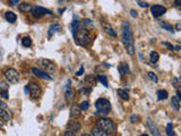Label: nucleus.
<instances>
[{
    "label": "nucleus",
    "mask_w": 181,
    "mask_h": 136,
    "mask_svg": "<svg viewBox=\"0 0 181 136\" xmlns=\"http://www.w3.org/2000/svg\"><path fill=\"white\" fill-rule=\"evenodd\" d=\"M81 25H83L84 27H93V22L88 18H85L84 21H83V23H81Z\"/></svg>",
    "instance_id": "31"
},
{
    "label": "nucleus",
    "mask_w": 181,
    "mask_h": 136,
    "mask_svg": "<svg viewBox=\"0 0 181 136\" xmlns=\"http://www.w3.org/2000/svg\"><path fill=\"white\" fill-rule=\"evenodd\" d=\"M171 105L173 107V109H174V110H177V111H179V110H180V101L177 99V96H172Z\"/></svg>",
    "instance_id": "23"
},
{
    "label": "nucleus",
    "mask_w": 181,
    "mask_h": 136,
    "mask_svg": "<svg viewBox=\"0 0 181 136\" xmlns=\"http://www.w3.org/2000/svg\"><path fill=\"white\" fill-rule=\"evenodd\" d=\"M97 80H99L100 83L103 84V86H105V87L109 86V84H108V77L104 76V75H99V76H97Z\"/></svg>",
    "instance_id": "27"
},
{
    "label": "nucleus",
    "mask_w": 181,
    "mask_h": 136,
    "mask_svg": "<svg viewBox=\"0 0 181 136\" xmlns=\"http://www.w3.org/2000/svg\"><path fill=\"white\" fill-rule=\"evenodd\" d=\"M156 95H157V99L160 100V101H162V100H166L169 96V93L166 92L165 90H159L157 91V93H156Z\"/></svg>",
    "instance_id": "22"
},
{
    "label": "nucleus",
    "mask_w": 181,
    "mask_h": 136,
    "mask_svg": "<svg viewBox=\"0 0 181 136\" xmlns=\"http://www.w3.org/2000/svg\"><path fill=\"white\" fill-rule=\"evenodd\" d=\"M41 65L44 68V71L45 73H49V74H53L56 71V64L52 62L49 59H41Z\"/></svg>",
    "instance_id": "8"
},
{
    "label": "nucleus",
    "mask_w": 181,
    "mask_h": 136,
    "mask_svg": "<svg viewBox=\"0 0 181 136\" xmlns=\"http://www.w3.org/2000/svg\"><path fill=\"white\" fill-rule=\"evenodd\" d=\"M160 25H161V27H163L164 30H166V31H169V32H171V33H173V32H174V27H173L171 24H169V23L160 22Z\"/></svg>",
    "instance_id": "24"
},
{
    "label": "nucleus",
    "mask_w": 181,
    "mask_h": 136,
    "mask_svg": "<svg viewBox=\"0 0 181 136\" xmlns=\"http://www.w3.org/2000/svg\"><path fill=\"white\" fill-rule=\"evenodd\" d=\"M81 136H90V135H88V134H83Z\"/></svg>",
    "instance_id": "47"
},
{
    "label": "nucleus",
    "mask_w": 181,
    "mask_h": 136,
    "mask_svg": "<svg viewBox=\"0 0 181 136\" xmlns=\"http://www.w3.org/2000/svg\"><path fill=\"white\" fill-rule=\"evenodd\" d=\"M95 108H96V114L101 116H108L111 110V103L109 100L101 98L95 102Z\"/></svg>",
    "instance_id": "3"
},
{
    "label": "nucleus",
    "mask_w": 181,
    "mask_h": 136,
    "mask_svg": "<svg viewBox=\"0 0 181 136\" xmlns=\"http://www.w3.org/2000/svg\"><path fill=\"white\" fill-rule=\"evenodd\" d=\"M130 15H131V17H134V18H136L138 16V12H137V10H135V9H131L130 10Z\"/></svg>",
    "instance_id": "36"
},
{
    "label": "nucleus",
    "mask_w": 181,
    "mask_h": 136,
    "mask_svg": "<svg viewBox=\"0 0 181 136\" xmlns=\"http://www.w3.org/2000/svg\"><path fill=\"white\" fill-rule=\"evenodd\" d=\"M70 117L75 118V119H78V118L81 117V110L79 108V105L72 104L70 107Z\"/></svg>",
    "instance_id": "13"
},
{
    "label": "nucleus",
    "mask_w": 181,
    "mask_h": 136,
    "mask_svg": "<svg viewBox=\"0 0 181 136\" xmlns=\"http://www.w3.org/2000/svg\"><path fill=\"white\" fill-rule=\"evenodd\" d=\"M117 94H118L120 98H121L122 100H126V101H128L129 100V95L128 93L126 92L125 90H121V89H119V90H117Z\"/></svg>",
    "instance_id": "25"
},
{
    "label": "nucleus",
    "mask_w": 181,
    "mask_h": 136,
    "mask_svg": "<svg viewBox=\"0 0 181 136\" xmlns=\"http://www.w3.org/2000/svg\"><path fill=\"white\" fill-rule=\"evenodd\" d=\"M139 6L143 7V8H146V7H148V3H147V2H143V1H139Z\"/></svg>",
    "instance_id": "42"
},
{
    "label": "nucleus",
    "mask_w": 181,
    "mask_h": 136,
    "mask_svg": "<svg viewBox=\"0 0 181 136\" xmlns=\"http://www.w3.org/2000/svg\"><path fill=\"white\" fill-rule=\"evenodd\" d=\"M172 85L178 90V87L180 86V83H179V78L178 77H174L173 80H172Z\"/></svg>",
    "instance_id": "34"
},
{
    "label": "nucleus",
    "mask_w": 181,
    "mask_h": 136,
    "mask_svg": "<svg viewBox=\"0 0 181 136\" xmlns=\"http://www.w3.org/2000/svg\"><path fill=\"white\" fill-rule=\"evenodd\" d=\"M3 75H5V77L6 80L12 84H16L18 83L19 80V74L18 71L16 70L15 68H7L6 70L3 71Z\"/></svg>",
    "instance_id": "5"
},
{
    "label": "nucleus",
    "mask_w": 181,
    "mask_h": 136,
    "mask_svg": "<svg viewBox=\"0 0 181 136\" xmlns=\"http://www.w3.org/2000/svg\"><path fill=\"white\" fill-rule=\"evenodd\" d=\"M27 86V90H28V93H30V95L33 98V99H36L39 96L41 95V87L39 84L34 83V82H31V83L26 85Z\"/></svg>",
    "instance_id": "7"
},
{
    "label": "nucleus",
    "mask_w": 181,
    "mask_h": 136,
    "mask_svg": "<svg viewBox=\"0 0 181 136\" xmlns=\"http://www.w3.org/2000/svg\"><path fill=\"white\" fill-rule=\"evenodd\" d=\"M177 99H178L179 101L181 100V93H180V91L179 90H177Z\"/></svg>",
    "instance_id": "43"
},
{
    "label": "nucleus",
    "mask_w": 181,
    "mask_h": 136,
    "mask_svg": "<svg viewBox=\"0 0 181 136\" xmlns=\"http://www.w3.org/2000/svg\"><path fill=\"white\" fill-rule=\"evenodd\" d=\"M118 70H119V73H120V75H121V76H123V75H126V74H128V73H129L128 64H127V62H121V64H120V66L118 67Z\"/></svg>",
    "instance_id": "18"
},
{
    "label": "nucleus",
    "mask_w": 181,
    "mask_h": 136,
    "mask_svg": "<svg viewBox=\"0 0 181 136\" xmlns=\"http://www.w3.org/2000/svg\"><path fill=\"white\" fill-rule=\"evenodd\" d=\"M174 49H175V50H180V46H175V48H174Z\"/></svg>",
    "instance_id": "46"
},
{
    "label": "nucleus",
    "mask_w": 181,
    "mask_h": 136,
    "mask_svg": "<svg viewBox=\"0 0 181 136\" xmlns=\"http://www.w3.org/2000/svg\"><path fill=\"white\" fill-rule=\"evenodd\" d=\"M104 30H105L106 33L109 34V35H111V36H113V37L117 36V33L114 32V30L111 27V25H104Z\"/></svg>",
    "instance_id": "26"
},
{
    "label": "nucleus",
    "mask_w": 181,
    "mask_h": 136,
    "mask_svg": "<svg viewBox=\"0 0 181 136\" xmlns=\"http://www.w3.org/2000/svg\"><path fill=\"white\" fill-rule=\"evenodd\" d=\"M22 44H23V46H25V48H28V46H32L31 37H28V36L23 37V39H22Z\"/></svg>",
    "instance_id": "28"
},
{
    "label": "nucleus",
    "mask_w": 181,
    "mask_h": 136,
    "mask_svg": "<svg viewBox=\"0 0 181 136\" xmlns=\"http://www.w3.org/2000/svg\"><path fill=\"white\" fill-rule=\"evenodd\" d=\"M32 14H33V16H34L35 18H41L42 16L44 15H51L52 14V12L49 9H47V8H44V7H41V6H34L32 7Z\"/></svg>",
    "instance_id": "6"
},
{
    "label": "nucleus",
    "mask_w": 181,
    "mask_h": 136,
    "mask_svg": "<svg viewBox=\"0 0 181 136\" xmlns=\"http://www.w3.org/2000/svg\"><path fill=\"white\" fill-rule=\"evenodd\" d=\"M61 31V25L60 24H53L49 27V31H48V35L49 36H52L53 34L57 33V32Z\"/></svg>",
    "instance_id": "17"
},
{
    "label": "nucleus",
    "mask_w": 181,
    "mask_h": 136,
    "mask_svg": "<svg viewBox=\"0 0 181 136\" xmlns=\"http://www.w3.org/2000/svg\"><path fill=\"white\" fill-rule=\"evenodd\" d=\"M63 136H76L75 133H72V132H69V130H67L65 134H63Z\"/></svg>",
    "instance_id": "39"
},
{
    "label": "nucleus",
    "mask_w": 181,
    "mask_h": 136,
    "mask_svg": "<svg viewBox=\"0 0 181 136\" xmlns=\"http://www.w3.org/2000/svg\"><path fill=\"white\" fill-rule=\"evenodd\" d=\"M63 91H65L66 101L68 102V103H72V100H74V95H75V93H74V90H72V82H70V80L67 82V84H66V86H65V89H63Z\"/></svg>",
    "instance_id": "9"
},
{
    "label": "nucleus",
    "mask_w": 181,
    "mask_h": 136,
    "mask_svg": "<svg viewBox=\"0 0 181 136\" xmlns=\"http://www.w3.org/2000/svg\"><path fill=\"white\" fill-rule=\"evenodd\" d=\"M90 134H92V136H109V134L106 133V132H104L103 129L99 128L97 126L94 127V128H92Z\"/></svg>",
    "instance_id": "16"
},
{
    "label": "nucleus",
    "mask_w": 181,
    "mask_h": 136,
    "mask_svg": "<svg viewBox=\"0 0 181 136\" xmlns=\"http://www.w3.org/2000/svg\"><path fill=\"white\" fill-rule=\"evenodd\" d=\"M0 108L6 109V110H9V109H8V107L6 105V103H5V102H1V101H0Z\"/></svg>",
    "instance_id": "38"
},
{
    "label": "nucleus",
    "mask_w": 181,
    "mask_h": 136,
    "mask_svg": "<svg viewBox=\"0 0 181 136\" xmlns=\"http://www.w3.org/2000/svg\"><path fill=\"white\" fill-rule=\"evenodd\" d=\"M148 77H150V80H153L154 83H157V82H159V78H157V76H156V74H154L153 71H150V73H148Z\"/></svg>",
    "instance_id": "32"
},
{
    "label": "nucleus",
    "mask_w": 181,
    "mask_h": 136,
    "mask_svg": "<svg viewBox=\"0 0 181 136\" xmlns=\"http://www.w3.org/2000/svg\"><path fill=\"white\" fill-rule=\"evenodd\" d=\"M175 5L179 6V5H180V0H175Z\"/></svg>",
    "instance_id": "44"
},
{
    "label": "nucleus",
    "mask_w": 181,
    "mask_h": 136,
    "mask_svg": "<svg viewBox=\"0 0 181 136\" xmlns=\"http://www.w3.org/2000/svg\"><path fill=\"white\" fill-rule=\"evenodd\" d=\"M166 135L168 136H175L174 130H173V125L172 124L166 125Z\"/></svg>",
    "instance_id": "30"
},
{
    "label": "nucleus",
    "mask_w": 181,
    "mask_h": 136,
    "mask_svg": "<svg viewBox=\"0 0 181 136\" xmlns=\"http://www.w3.org/2000/svg\"><path fill=\"white\" fill-rule=\"evenodd\" d=\"M0 119H2L3 121H9L10 120V114L9 110L0 108Z\"/></svg>",
    "instance_id": "19"
},
{
    "label": "nucleus",
    "mask_w": 181,
    "mask_h": 136,
    "mask_svg": "<svg viewBox=\"0 0 181 136\" xmlns=\"http://www.w3.org/2000/svg\"><path fill=\"white\" fill-rule=\"evenodd\" d=\"M160 56H159V53L156 52V51H152L150 55V59H151V61L153 62V64H155V62H157V60H159Z\"/></svg>",
    "instance_id": "29"
},
{
    "label": "nucleus",
    "mask_w": 181,
    "mask_h": 136,
    "mask_svg": "<svg viewBox=\"0 0 181 136\" xmlns=\"http://www.w3.org/2000/svg\"><path fill=\"white\" fill-rule=\"evenodd\" d=\"M88 107H90V103H88L87 101H83L81 103V104H79V108H81V111H85V110H87Z\"/></svg>",
    "instance_id": "33"
},
{
    "label": "nucleus",
    "mask_w": 181,
    "mask_h": 136,
    "mask_svg": "<svg viewBox=\"0 0 181 136\" xmlns=\"http://www.w3.org/2000/svg\"><path fill=\"white\" fill-rule=\"evenodd\" d=\"M5 17H6V19L8 21L9 23H15L16 19H17V16H16V14H14L13 12H7L6 14H5Z\"/></svg>",
    "instance_id": "21"
},
{
    "label": "nucleus",
    "mask_w": 181,
    "mask_h": 136,
    "mask_svg": "<svg viewBox=\"0 0 181 136\" xmlns=\"http://www.w3.org/2000/svg\"><path fill=\"white\" fill-rule=\"evenodd\" d=\"M177 30H178V31L180 30V23H178V24H177Z\"/></svg>",
    "instance_id": "45"
},
{
    "label": "nucleus",
    "mask_w": 181,
    "mask_h": 136,
    "mask_svg": "<svg viewBox=\"0 0 181 136\" xmlns=\"http://www.w3.org/2000/svg\"><path fill=\"white\" fill-rule=\"evenodd\" d=\"M32 5L31 3H27V2H23L21 5H18V10L22 12H28L32 10Z\"/></svg>",
    "instance_id": "20"
},
{
    "label": "nucleus",
    "mask_w": 181,
    "mask_h": 136,
    "mask_svg": "<svg viewBox=\"0 0 181 136\" xmlns=\"http://www.w3.org/2000/svg\"><path fill=\"white\" fill-rule=\"evenodd\" d=\"M81 128V125L79 121H69L68 125H67V130L69 132H72V133H76V132H79Z\"/></svg>",
    "instance_id": "12"
},
{
    "label": "nucleus",
    "mask_w": 181,
    "mask_h": 136,
    "mask_svg": "<svg viewBox=\"0 0 181 136\" xmlns=\"http://www.w3.org/2000/svg\"><path fill=\"white\" fill-rule=\"evenodd\" d=\"M72 37L75 39V41H77L81 46H88L92 42V36H90V32L87 31V28L85 27H79L72 33Z\"/></svg>",
    "instance_id": "2"
},
{
    "label": "nucleus",
    "mask_w": 181,
    "mask_h": 136,
    "mask_svg": "<svg viewBox=\"0 0 181 136\" xmlns=\"http://www.w3.org/2000/svg\"><path fill=\"white\" fill-rule=\"evenodd\" d=\"M0 125H2V123H1V120H0Z\"/></svg>",
    "instance_id": "49"
},
{
    "label": "nucleus",
    "mask_w": 181,
    "mask_h": 136,
    "mask_svg": "<svg viewBox=\"0 0 181 136\" xmlns=\"http://www.w3.org/2000/svg\"><path fill=\"white\" fill-rule=\"evenodd\" d=\"M9 2L12 6H15V5H18L19 3V0H10Z\"/></svg>",
    "instance_id": "41"
},
{
    "label": "nucleus",
    "mask_w": 181,
    "mask_h": 136,
    "mask_svg": "<svg viewBox=\"0 0 181 136\" xmlns=\"http://www.w3.org/2000/svg\"><path fill=\"white\" fill-rule=\"evenodd\" d=\"M147 125H148V128H150L151 133L153 134L154 136H161V133H160V132H159V128L156 127V125L154 124L153 121L151 120L150 118L147 119Z\"/></svg>",
    "instance_id": "15"
},
{
    "label": "nucleus",
    "mask_w": 181,
    "mask_h": 136,
    "mask_svg": "<svg viewBox=\"0 0 181 136\" xmlns=\"http://www.w3.org/2000/svg\"><path fill=\"white\" fill-rule=\"evenodd\" d=\"M0 53H1V48H0Z\"/></svg>",
    "instance_id": "50"
},
{
    "label": "nucleus",
    "mask_w": 181,
    "mask_h": 136,
    "mask_svg": "<svg viewBox=\"0 0 181 136\" xmlns=\"http://www.w3.org/2000/svg\"><path fill=\"white\" fill-rule=\"evenodd\" d=\"M151 12H152L153 17L157 18L160 16H162L163 14H165L166 8L164 6H161V5H154V6L151 7Z\"/></svg>",
    "instance_id": "10"
},
{
    "label": "nucleus",
    "mask_w": 181,
    "mask_h": 136,
    "mask_svg": "<svg viewBox=\"0 0 181 136\" xmlns=\"http://www.w3.org/2000/svg\"><path fill=\"white\" fill-rule=\"evenodd\" d=\"M121 34H122V43L125 46L126 51L128 55H135V44H134V33L129 22H123L121 25Z\"/></svg>",
    "instance_id": "1"
},
{
    "label": "nucleus",
    "mask_w": 181,
    "mask_h": 136,
    "mask_svg": "<svg viewBox=\"0 0 181 136\" xmlns=\"http://www.w3.org/2000/svg\"><path fill=\"white\" fill-rule=\"evenodd\" d=\"M141 136H148V135H146V134H143V135H141Z\"/></svg>",
    "instance_id": "48"
},
{
    "label": "nucleus",
    "mask_w": 181,
    "mask_h": 136,
    "mask_svg": "<svg viewBox=\"0 0 181 136\" xmlns=\"http://www.w3.org/2000/svg\"><path fill=\"white\" fill-rule=\"evenodd\" d=\"M163 44H164L166 48H169V50H171V51H172V50H174V46H172V44H170L169 42H163Z\"/></svg>",
    "instance_id": "35"
},
{
    "label": "nucleus",
    "mask_w": 181,
    "mask_h": 136,
    "mask_svg": "<svg viewBox=\"0 0 181 136\" xmlns=\"http://www.w3.org/2000/svg\"><path fill=\"white\" fill-rule=\"evenodd\" d=\"M83 73H84V67H83V66H81V69H79V70H78L77 73H76V75H77V76H81V75L83 74Z\"/></svg>",
    "instance_id": "40"
},
{
    "label": "nucleus",
    "mask_w": 181,
    "mask_h": 136,
    "mask_svg": "<svg viewBox=\"0 0 181 136\" xmlns=\"http://www.w3.org/2000/svg\"><path fill=\"white\" fill-rule=\"evenodd\" d=\"M0 95L2 96L3 99H8V84L6 82H0Z\"/></svg>",
    "instance_id": "14"
},
{
    "label": "nucleus",
    "mask_w": 181,
    "mask_h": 136,
    "mask_svg": "<svg viewBox=\"0 0 181 136\" xmlns=\"http://www.w3.org/2000/svg\"><path fill=\"white\" fill-rule=\"evenodd\" d=\"M32 73L36 76V77H40V78H43V80H52V77H50L49 75L45 73V71L41 70L40 68H36V67H32Z\"/></svg>",
    "instance_id": "11"
},
{
    "label": "nucleus",
    "mask_w": 181,
    "mask_h": 136,
    "mask_svg": "<svg viewBox=\"0 0 181 136\" xmlns=\"http://www.w3.org/2000/svg\"><path fill=\"white\" fill-rule=\"evenodd\" d=\"M96 125L99 128L103 129L104 132H106L108 134L114 133V130H116V125H114V123H113L111 119H109V118H105V117L100 118V119L97 120Z\"/></svg>",
    "instance_id": "4"
},
{
    "label": "nucleus",
    "mask_w": 181,
    "mask_h": 136,
    "mask_svg": "<svg viewBox=\"0 0 181 136\" xmlns=\"http://www.w3.org/2000/svg\"><path fill=\"white\" fill-rule=\"evenodd\" d=\"M139 118H138V116H136V114H134V116H131V118H130V121L131 123H135L136 120H138Z\"/></svg>",
    "instance_id": "37"
}]
</instances>
